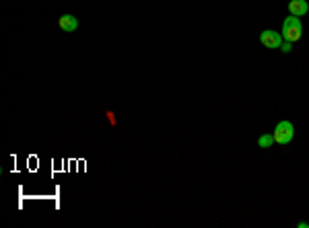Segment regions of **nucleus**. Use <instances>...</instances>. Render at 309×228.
I'll list each match as a JSON object with an SVG mask.
<instances>
[{
	"label": "nucleus",
	"mask_w": 309,
	"mask_h": 228,
	"mask_svg": "<svg viewBox=\"0 0 309 228\" xmlns=\"http://www.w3.org/2000/svg\"><path fill=\"white\" fill-rule=\"evenodd\" d=\"M301 33H303V25H301V21H299V16H293V14L286 16L284 23H282V31H280L282 41L295 43V41L301 39Z\"/></svg>",
	"instance_id": "f257e3e1"
},
{
	"label": "nucleus",
	"mask_w": 309,
	"mask_h": 228,
	"mask_svg": "<svg viewBox=\"0 0 309 228\" xmlns=\"http://www.w3.org/2000/svg\"><path fill=\"white\" fill-rule=\"evenodd\" d=\"M293 136H295V128L290 121H280V124H276V128H274L272 132V138H274V144H290L293 142Z\"/></svg>",
	"instance_id": "f03ea898"
},
{
	"label": "nucleus",
	"mask_w": 309,
	"mask_h": 228,
	"mask_svg": "<svg viewBox=\"0 0 309 228\" xmlns=\"http://www.w3.org/2000/svg\"><path fill=\"white\" fill-rule=\"evenodd\" d=\"M260 43L268 49H278L282 45V35L276 33L274 29H266V31L260 33Z\"/></svg>",
	"instance_id": "7ed1b4c3"
},
{
	"label": "nucleus",
	"mask_w": 309,
	"mask_h": 228,
	"mask_svg": "<svg viewBox=\"0 0 309 228\" xmlns=\"http://www.w3.org/2000/svg\"><path fill=\"white\" fill-rule=\"evenodd\" d=\"M58 27L62 31H66V33H72V31L78 29V21H76V16H72V14H62L58 19Z\"/></svg>",
	"instance_id": "20e7f679"
},
{
	"label": "nucleus",
	"mask_w": 309,
	"mask_h": 228,
	"mask_svg": "<svg viewBox=\"0 0 309 228\" xmlns=\"http://www.w3.org/2000/svg\"><path fill=\"white\" fill-rule=\"evenodd\" d=\"M288 12L293 16H303L309 12V4L307 0H290L288 2Z\"/></svg>",
	"instance_id": "39448f33"
},
{
	"label": "nucleus",
	"mask_w": 309,
	"mask_h": 228,
	"mask_svg": "<svg viewBox=\"0 0 309 228\" xmlns=\"http://www.w3.org/2000/svg\"><path fill=\"white\" fill-rule=\"evenodd\" d=\"M272 144H274V138H272V134H264V136L258 138V146H260V148H270Z\"/></svg>",
	"instance_id": "423d86ee"
},
{
	"label": "nucleus",
	"mask_w": 309,
	"mask_h": 228,
	"mask_svg": "<svg viewBox=\"0 0 309 228\" xmlns=\"http://www.w3.org/2000/svg\"><path fill=\"white\" fill-rule=\"evenodd\" d=\"M280 49L284 51V54H288L290 49H293V43H288V41H282V45H280Z\"/></svg>",
	"instance_id": "0eeeda50"
},
{
	"label": "nucleus",
	"mask_w": 309,
	"mask_h": 228,
	"mask_svg": "<svg viewBox=\"0 0 309 228\" xmlns=\"http://www.w3.org/2000/svg\"><path fill=\"white\" fill-rule=\"evenodd\" d=\"M299 228H309V222H301V224H299Z\"/></svg>",
	"instance_id": "6e6552de"
}]
</instances>
